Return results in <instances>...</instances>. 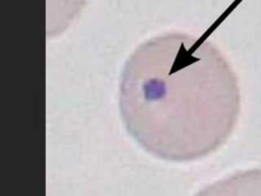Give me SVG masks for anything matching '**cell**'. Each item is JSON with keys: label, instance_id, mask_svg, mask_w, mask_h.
I'll return each mask as SVG.
<instances>
[{"label": "cell", "instance_id": "1", "mask_svg": "<svg viewBox=\"0 0 261 196\" xmlns=\"http://www.w3.org/2000/svg\"><path fill=\"white\" fill-rule=\"evenodd\" d=\"M120 107L129 133L149 154L192 162L232 135L241 111L240 87L227 58L210 43L166 36L129 57Z\"/></svg>", "mask_w": 261, "mask_h": 196}, {"label": "cell", "instance_id": "2", "mask_svg": "<svg viewBox=\"0 0 261 196\" xmlns=\"http://www.w3.org/2000/svg\"><path fill=\"white\" fill-rule=\"evenodd\" d=\"M195 196H261V169L237 172L206 186Z\"/></svg>", "mask_w": 261, "mask_h": 196}]
</instances>
